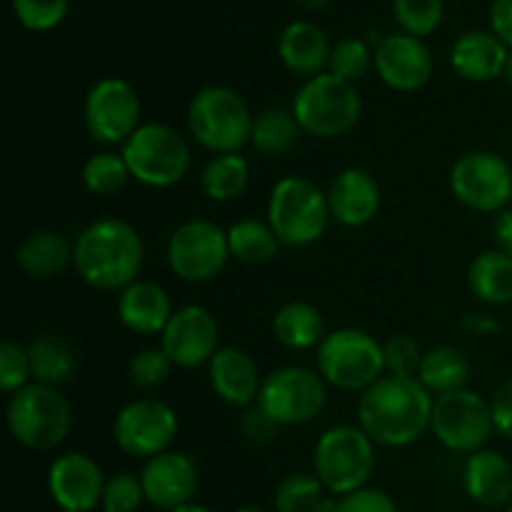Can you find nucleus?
Returning a JSON list of instances; mask_svg holds the SVG:
<instances>
[{
	"instance_id": "1",
	"label": "nucleus",
	"mask_w": 512,
	"mask_h": 512,
	"mask_svg": "<svg viewBox=\"0 0 512 512\" xmlns=\"http://www.w3.org/2000/svg\"><path fill=\"white\" fill-rule=\"evenodd\" d=\"M435 398L418 378L383 375L358 403V425L375 445L408 448L430 430Z\"/></svg>"
},
{
	"instance_id": "2",
	"label": "nucleus",
	"mask_w": 512,
	"mask_h": 512,
	"mask_svg": "<svg viewBox=\"0 0 512 512\" xmlns=\"http://www.w3.org/2000/svg\"><path fill=\"white\" fill-rule=\"evenodd\" d=\"M143 238L120 218H100L80 230L73 243V265L80 278L103 293H120L143 270Z\"/></svg>"
},
{
	"instance_id": "3",
	"label": "nucleus",
	"mask_w": 512,
	"mask_h": 512,
	"mask_svg": "<svg viewBox=\"0 0 512 512\" xmlns=\"http://www.w3.org/2000/svg\"><path fill=\"white\" fill-rule=\"evenodd\" d=\"M328 190L303 175L278 180L268 198V223L285 248L318 243L330 223Z\"/></svg>"
},
{
	"instance_id": "4",
	"label": "nucleus",
	"mask_w": 512,
	"mask_h": 512,
	"mask_svg": "<svg viewBox=\"0 0 512 512\" xmlns=\"http://www.w3.org/2000/svg\"><path fill=\"white\" fill-rule=\"evenodd\" d=\"M255 115L235 90L208 85L188 105V130L198 145L215 155L240 153L253 138Z\"/></svg>"
},
{
	"instance_id": "5",
	"label": "nucleus",
	"mask_w": 512,
	"mask_h": 512,
	"mask_svg": "<svg viewBox=\"0 0 512 512\" xmlns=\"http://www.w3.org/2000/svg\"><path fill=\"white\" fill-rule=\"evenodd\" d=\"M8 430L23 448L53 450L73 428V410L58 388L28 383L8 398Z\"/></svg>"
},
{
	"instance_id": "6",
	"label": "nucleus",
	"mask_w": 512,
	"mask_h": 512,
	"mask_svg": "<svg viewBox=\"0 0 512 512\" xmlns=\"http://www.w3.org/2000/svg\"><path fill=\"white\" fill-rule=\"evenodd\" d=\"M313 473L333 495L368 488L375 473V443L360 425H335L315 443Z\"/></svg>"
},
{
	"instance_id": "7",
	"label": "nucleus",
	"mask_w": 512,
	"mask_h": 512,
	"mask_svg": "<svg viewBox=\"0 0 512 512\" xmlns=\"http://www.w3.org/2000/svg\"><path fill=\"white\" fill-rule=\"evenodd\" d=\"M315 360L320 378L345 393H365L388 375L383 345L360 328H340L325 335Z\"/></svg>"
},
{
	"instance_id": "8",
	"label": "nucleus",
	"mask_w": 512,
	"mask_h": 512,
	"mask_svg": "<svg viewBox=\"0 0 512 512\" xmlns=\"http://www.w3.org/2000/svg\"><path fill=\"white\" fill-rule=\"evenodd\" d=\"M290 110L303 133L330 140L350 133L360 123L363 98L353 83H345L333 73H320L295 93Z\"/></svg>"
},
{
	"instance_id": "9",
	"label": "nucleus",
	"mask_w": 512,
	"mask_h": 512,
	"mask_svg": "<svg viewBox=\"0 0 512 512\" xmlns=\"http://www.w3.org/2000/svg\"><path fill=\"white\" fill-rule=\"evenodd\" d=\"M120 155L138 183L155 190L178 185L190 170V148L183 135L165 123H143L123 145Z\"/></svg>"
},
{
	"instance_id": "10",
	"label": "nucleus",
	"mask_w": 512,
	"mask_h": 512,
	"mask_svg": "<svg viewBox=\"0 0 512 512\" xmlns=\"http://www.w3.org/2000/svg\"><path fill=\"white\" fill-rule=\"evenodd\" d=\"M430 433L440 445L458 455H473L488 448L493 438L495 423L490 403L475 390H455V393L440 395L433 403V418H430Z\"/></svg>"
},
{
	"instance_id": "11",
	"label": "nucleus",
	"mask_w": 512,
	"mask_h": 512,
	"mask_svg": "<svg viewBox=\"0 0 512 512\" xmlns=\"http://www.w3.org/2000/svg\"><path fill=\"white\" fill-rule=\"evenodd\" d=\"M320 373L300 365H285L265 375L258 408L278 425H303L318 418L328 403V388Z\"/></svg>"
},
{
	"instance_id": "12",
	"label": "nucleus",
	"mask_w": 512,
	"mask_h": 512,
	"mask_svg": "<svg viewBox=\"0 0 512 512\" xmlns=\"http://www.w3.org/2000/svg\"><path fill=\"white\" fill-rule=\"evenodd\" d=\"M168 265L185 283H208L223 273L230 260L228 230L205 218L180 223L168 238Z\"/></svg>"
},
{
	"instance_id": "13",
	"label": "nucleus",
	"mask_w": 512,
	"mask_h": 512,
	"mask_svg": "<svg viewBox=\"0 0 512 512\" xmlns=\"http://www.w3.org/2000/svg\"><path fill=\"white\" fill-rule=\"evenodd\" d=\"M450 190L475 213H503L512 203V168L490 150H473L450 168Z\"/></svg>"
},
{
	"instance_id": "14",
	"label": "nucleus",
	"mask_w": 512,
	"mask_h": 512,
	"mask_svg": "<svg viewBox=\"0 0 512 512\" xmlns=\"http://www.w3.org/2000/svg\"><path fill=\"white\" fill-rule=\"evenodd\" d=\"M178 435V415L163 400L140 398L120 408L113 423V440L130 458H155L168 453Z\"/></svg>"
},
{
	"instance_id": "15",
	"label": "nucleus",
	"mask_w": 512,
	"mask_h": 512,
	"mask_svg": "<svg viewBox=\"0 0 512 512\" xmlns=\"http://www.w3.org/2000/svg\"><path fill=\"white\" fill-rule=\"evenodd\" d=\"M140 98L123 78H103L85 98V128L93 140L105 145H123L140 128Z\"/></svg>"
},
{
	"instance_id": "16",
	"label": "nucleus",
	"mask_w": 512,
	"mask_h": 512,
	"mask_svg": "<svg viewBox=\"0 0 512 512\" xmlns=\"http://www.w3.org/2000/svg\"><path fill=\"white\" fill-rule=\"evenodd\" d=\"M160 348L175 368L193 370L210 363L220 350V325L203 305H185L175 310L160 333Z\"/></svg>"
},
{
	"instance_id": "17",
	"label": "nucleus",
	"mask_w": 512,
	"mask_h": 512,
	"mask_svg": "<svg viewBox=\"0 0 512 512\" xmlns=\"http://www.w3.org/2000/svg\"><path fill=\"white\" fill-rule=\"evenodd\" d=\"M145 503L153 508L173 512L183 505L193 503L200 485L198 465L185 453H160L145 460L140 470Z\"/></svg>"
},
{
	"instance_id": "18",
	"label": "nucleus",
	"mask_w": 512,
	"mask_h": 512,
	"mask_svg": "<svg viewBox=\"0 0 512 512\" xmlns=\"http://www.w3.org/2000/svg\"><path fill=\"white\" fill-rule=\"evenodd\" d=\"M103 468L85 453H65L48 470V490L60 510L90 512L103 503Z\"/></svg>"
},
{
	"instance_id": "19",
	"label": "nucleus",
	"mask_w": 512,
	"mask_h": 512,
	"mask_svg": "<svg viewBox=\"0 0 512 512\" xmlns=\"http://www.w3.org/2000/svg\"><path fill=\"white\" fill-rule=\"evenodd\" d=\"M373 65L380 80L400 93L420 90L433 75V55L415 35L393 33L375 45Z\"/></svg>"
},
{
	"instance_id": "20",
	"label": "nucleus",
	"mask_w": 512,
	"mask_h": 512,
	"mask_svg": "<svg viewBox=\"0 0 512 512\" xmlns=\"http://www.w3.org/2000/svg\"><path fill=\"white\" fill-rule=\"evenodd\" d=\"M383 195L373 173L363 168H345L328 188L330 218L345 228H363L378 215Z\"/></svg>"
},
{
	"instance_id": "21",
	"label": "nucleus",
	"mask_w": 512,
	"mask_h": 512,
	"mask_svg": "<svg viewBox=\"0 0 512 512\" xmlns=\"http://www.w3.org/2000/svg\"><path fill=\"white\" fill-rule=\"evenodd\" d=\"M208 375L213 393L223 403L233 408H253L258 403L263 378L255 360L245 350L233 348V345L220 348L208 363Z\"/></svg>"
},
{
	"instance_id": "22",
	"label": "nucleus",
	"mask_w": 512,
	"mask_h": 512,
	"mask_svg": "<svg viewBox=\"0 0 512 512\" xmlns=\"http://www.w3.org/2000/svg\"><path fill=\"white\" fill-rule=\"evenodd\" d=\"M463 490L483 510H498L512 503V465L503 453L483 448L465 455Z\"/></svg>"
},
{
	"instance_id": "23",
	"label": "nucleus",
	"mask_w": 512,
	"mask_h": 512,
	"mask_svg": "<svg viewBox=\"0 0 512 512\" xmlns=\"http://www.w3.org/2000/svg\"><path fill=\"white\" fill-rule=\"evenodd\" d=\"M173 303L163 285L153 280H135L120 290L118 318L130 333L160 335L173 318Z\"/></svg>"
},
{
	"instance_id": "24",
	"label": "nucleus",
	"mask_w": 512,
	"mask_h": 512,
	"mask_svg": "<svg viewBox=\"0 0 512 512\" xmlns=\"http://www.w3.org/2000/svg\"><path fill=\"white\" fill-rule=\"evenodd\" d=\"M510 48L488 30H470L460 35L458 43L450 50V65L460 78L470 83H490L500 78L505 70Z\"/></svg>"
},
{
	"instance_id": "25",
	"label": "nucleus",
	"mask_w": 512,
	"mask_h": 512,
	"mask_svg": "<svg viewBox=\"0 0 512 512\" xmlns=\"http://www.w3.org/2000/svg\"><path fill=\"white\" fill-rule=\"evenodd\" d=\"M330 45L323 30L318 25L308 23V20H295L283 30L278 43L280 60L285 68L293 73L305 75V78H315L323 73L325 65L330 63Z\"/></svg>"
},
{
	"instance_id": "26",
	"label": "nucleus",
	"mask_w": 512,
	"mask_h": 512,
	"mask_svg": "<svg viewBox=\"0 0 512 512\" xmlns=\"http://www.w3.org/2000/svg\"><path fill=\"white\" fill-rule=\"evenodd\" d=\"M15 263L30 278H55L73 265V245L55 230H33L15 250Z\"/></svg>"
},
{
	"instance_id": "27",
	"label": "nucleus",
	"mask_w": 512,
	"mask_h": 512,
	"mask_svg": "<svg viewBox=\"0 0 512 512\" xmlns=\"http://www.w3.org/2000/svg\"><path fill=\"white\" fill-rule=\"evenodd\" d=\"M273 335L288 350H310L323 343L325 318L313 303L290 300L275 313Z\"/></svg>"
},
{
	"instance_id": "28",
	"label": "nucleus",
	"mask_w": 512,
	"mask_h": 512,
	"mask_svg": "<svg viewBox=\"0 0 512 512\" xmlns=\"http://www.w3.org/2000/svg\"><path fill=\"white\" fill-rule=\"evenodd\" d=\"M28 358L33 383L53 385V388L68 383L78 370L75 350L70 348L68 340L55 333L35 335L28 345Z\"/></svg>"
},
{
	"instance_id": "29",
	"label": "nucleus",
	"mask_w": 512,
	"mask_h": 512,
	"mask_svg": "<svg viewBox=\"0 0 512 512\" xmlns=\"http://www.w3.org/2000/svg\"><path fill=\"white\" fill-rule=\"evenodd\" d=\"M470 373H473V368H470L463 350L455 348V345H435L423 355L418 380L428 388L433 398H440V395L463 390L468 385Z\"/></svg>"
},
{
	"instance_id": "30",
	"label": "nucleus",
	"mask_w": 512,
	"mask_h": 512,
	"mask_svg": "<svg viewBox=\"0 0 512 512\" xmlns=\"http://www.w3.org/2000/svg\"><path fill=\"white\" fill-rule=\"evenodd\" d=\"M468 288L480 303H512V258L500 250H485L470 263Z\"/></svg>"
},
{
	"instance_id": "31",
	"label": "nucleus",
	"mask_w": 512,
	"mask_h": 512,
	"mask_svg": "<svg viewBox=\"0 0 512 512\" xmlns=\"http://www.w3.org/2000/svg\"><path fill=\"white\" fill-rule=\"evenodd\" d=\"M250 183V163L240 153L215 155L200 173V188L205 198L215 203H230L240 198Z\"/></svg>"
},
{
	"instance_id": "32",
	"label": "nucleus",
	"mask_w": 512,
	"mask_h": 512,
	"mask_svg": "<svg viewBox=\"0 0 512 512\" xmlns=\"http://www.w3.org/2000/svg\"><path fill=\"white\" fill-rule=\"evenodd\" d=\"M228 245L230 258L245 265H265L278 255L280 240L270 223H263L258 218H243L230 225Z\"/></svg>"
},
{
	"instance_id": "33",
	"label": "nucleus",
	"mask_w": 512,
	"mask_h": 512,
	"mask_svg": "<svg viewBox=\"0 0 512 512\" xmlns=\"http://www.w3.org/2000/svg\"><path fill=\"white\" fill-rule=\"evenodd\" d=\"M300 133H303V128L295 120L293 110L268 108L255 115L250 145L263 155H283L298 143Z\"/></svg>"
},
{
	"instance_id": "34",
	"label": "nucleus",
	"mask_w": 512,
	"mask_h": 512,
	"mask_svg": "<svg viewBox=\"0 0 512 512\" xmlns=\"http://www.w3.org/2000/svg\"><path fill=\"white\" fill-rule=\"evenodd\" d=\"M130 180H133V175H130L128 163L120 153H110V150L95 153L83 165V185L100 198L118 195Z\"/></svg>"
},
{
	"instance_id": "35",
	"label": "nucleus",
	"mask_w": 512,
	"mask_h": 512,
	"mask_svg": "<svg viewBox=\"0 0 512 512\" xmlns=\"http://www.w3.org/2000/svg\"><path fill=\"white\" fill-rule=\"evenodd\" d=\"M323 483L315 473H293L275 488V512H310L323 498Z\"/></svg>"
},
{
	"instance_id": "36",
	"label": "nucleus",
	"mask_w": 512,
	"mask_h": 512,
	"mask_svg": "<svg viewBox=\"0 0 512 512\" xmlns=\"http://www.w3.org/2000/svg\"><path fill=\"white\" fill-rule=\"evenodd\" d=\"M370 65H373V55H370L368 43L360 38H345L340 40L338 45H333V50H330L328 73L345 80V83L355 85L360 78H365Z\"/></svg>"
},
{
	"instance_id": "37",
	"label": "nucleus",
	"mask_w": 512,
	"mask_h": 512,
	"mask_svg": "<svg viewBox=\"0 0 512 512\" xmlns=\"http://www.w3.org/2000/svg\"><path fill=\"white\" fill-rule=\"evenodd\" d=\"M393 10L405 33L415 38L430 35L443 20V0H395Z\"/></svg>"
},
{
	"instance_id": "38",
	"label": "nucleus",
	"mask_w": 512,
	"mask_h": 512,
	"mask_svg": "<svg viewBox=\"0 0 512 512\" xmlns=\"http://www.w3.org/2000/svg\"><path fill=\"white\" fill-rule=\"evenodd\" d=\"M173 368L175 365L170 363V358L163 353V348H148L140 350L138 355H133L128 368V378L130 383H133V388L153 390L160 388L163 383H168Z\"/></svg>"
},
{
	"instance_id": "39",
	"label": "nucleus",
	"mask_w": 512,
	"mask_h": 512,
	"mask_svg": "<svg viewBox=\"0 0 512 512\" xmlns=\"http://www.w3.org/2000/svg\"><path fill=\"white\" fill-rule=\"evenodd\" d=\"M385 370L388 375H400V378H418L420 363H423V350L418 340L408 333L390 335L383 343Z\"/></svg>"
},
{
	"instance_id": "40",
	"label": "nucleus",
	"mask_w": 512,
	"mask_h": 512,
	"mask_svg": "<svg viewBox=\"0 0 512 512\" xmlns=\"http://www.w3.org/2000/svg\"><path fill=\"white\" fill-rule=\"evenodd\" d=\"M143 503L145 493L143 483H140V475L118 473L113 478H108V483H105L100 508H103V512H138Z\"/></svg>"
},
{
	"instance_id": "41",
	"label": "nucleus",
	"mask_w": 512,
	"mask_h": 512,
	"mask_svg": "<svg viewBox=\"0 0 512 512\" xmlns=\"http://www.w3.org/2000/svg\"><path fill=\"white\" fill-rule=\"evenodd\" d=\"M30 378H33V373H30L28 348H23L15 340H5L0 345V390L13 395L20 388H25Z\"/></svg>"
},
{
	"instance_id": "42",
	"label": "nucleus",
	"mask_w": 512,
	"mask_h": 512,
	"mask_svg": "<svg viewBox=\"0 0 512 512\" xmlns=\"http://www.w3.org/2000/svg\"><path fill=\"white\" fill-rule=\"evenodd\" d=\"M13 10L28 30H50L63 20L68 0H13Z\"/></svg>"
},
{
	"instance_id": "43",
	"label": "nucleus",
	"mask_w": 512,
	"mask_h": 512,
	"mask_svg": "<svg viewBox=\"0 0 512 512\" xmlns=\"http://www.w3.org/2000/svg\"><path fill=\"white\" fill-rule=\"evenodd\" d=\"M340 512H400V508L383 490L360 488L340 498Z\"/></svg>"
},
{
	"instance_id": "44",
	"label": "nucleus",
	"mask_w": 512,
	"mask_h": 512,
	"mask_svg": "<svg viewBox=\"0 0 512 512\" xmlns=\"http://www.w3.org/2000/svg\"><path fill=\"white\" fill-rule=\"evenodd\" d=\"M490 410H493L495 433L512 443V378L505 380V383L495 390L493 400H490Z\"/></svg>"
},
{
	"instance_id": "45",
	"label": "nucleus",
	"mask_w": 512,
	"mask_h": 512,
	"mask_svg": "<svg viewBox=\"0 0 512 512\" xmlns=\"http://www.w3.org/2000/svg\"><path fill=\"white\" fill-rule=\"evenodd\" d=\"M278 428L280 425L275 423L273 418H268L258 405L248 408V413H245L243 420H240V430H243L245 438H248L250 443H270Z\"/></svg>"
},
{
	"instance_id": "46",
	"label": "nucleus",
	"mask_w": 512,
	"mask_h": 512,
	"mask_svg": "<svg viewBox=\"0 0 512 512\" xmlns=\"http://www.w3.org/2000/svg\"><path fill=\"white\" fill-rule=\"evenodd\" d=\"M460 328H463L465 333L475 335V338H493V335H498L500 330H503V325H500V320L495 318V315L478 313V310H475V313L465 315Z\"/></svg>"
},
{
	"instance_id": "47",
	"label": "nucleus",
	"mask_w": 512,
	"mask_h": 512,
	"mask_svg": "<svg viewBox=\"0 0 512 512\" xmlns=\"http://www.w3.org/2000/svg\"><path fill=\"white\" fill-rule=\"evenodd\" d=\"M490 25L493 33L512 48V0H495L490 8Z\"/></svg>"
},
{
	"instance_id": "48",
	"label": "nucleus",
	"mask_w": 512,
	"mask_h": 512,
	"mask_svg": "<svg viewBox=\"0 0 512 512\" xmlns=\"http://www.w3.org/2000/svg\"><path fill=\"white\" fill-rule=\"evenodd\" d=\"M493 240L495 250H500V253L510 255L512 258V208L503 210V213H498V218H495Z\"/></svg>"
},
{
	"instance_id": "49",
	"label": "nucleus",
	"mask_w": 512,
	"mask_h": 512,
	"mask_svg": "<svg viewBox=\"0 0 512 512\" xmlns=\"http://www.w3.org/2000/svg\"><path fill=\"white\" fill-rule=\"evenodd\" d=\"M310 512H340V498H320Z\"/></svg>"
},
{
	"instance_id": "50",
	"label": "nucleus",
	"mask_w": 512,
	"mask_h": 512,
	"mask_svg": "<svg viewBox=\"0 0 512 512\" xmlns=\"http://www.w3.org/2000/svg\"><path fill=\"white\" fill-rule=\"evenodd\" d=\"M173 512H213V510L205 508V505H198V503H188V505H183V508H178Z\"/></svg>"
},
{
	"instance_id": "51",
	"label": "nucleus",
	"mask_w": 512,
	"mask_h": 512,
	"mask_svg": "<svg viewBox=\"0 0 512 512\" xmlns=\"http://www.w3.org/2000/svg\"><path fill=\"white\" fill-rule=\"evenodd\" d=\"M503 78H505V83L510 85L512 88V48H510V53H508V60H505V70H503Z\"/></svg>"
},
{
	"instance_id": "52",
	"label": "nucleus",
	"mask_w": 512,
	"mask_h": 512,
	"mask_svg": "<svg viewBox=\"0 0 512 512\" xmlns=\"http://www.w3.org/2000/svg\"><path fill=\"white\" fill-rule=\"evenodd\" d=\"M305 5H308V8H323L325 3H328V0H303Z\"/></svg>"
},
{
	"instance_id": "53",
	"label": "nucleus",
	"mask_w": 512,
	"mask_h": 512,
	"mask_svg": "<svg viewBox=\"0 0 512 512\" xmlns=\"http://www.w3.org/2000/svg\"><path fill=\"white\" fill-rule=\"evenodd\" d=\"M235 512H270V510H263V508H240V510H235Z\"/></svg>"
},
{
	"instance_id": "54",
	"label": "nucleus",
	"mask_w": 512,
	"mask_h": 512,
	"mask_svg": "<svg viewBox=\"0 0 512 512\" xmlns=\"http://www.w3.org/2000/svg\"><path fill=\"white\" fill-rule=\"evenodd\" d=\"M505 512H512V503L508 505V508H505Z\"/></svg>"
},
{
	"instance_id": "55",
	"label": "nucleus",
	"mask_w": 512,
	"mask_h": 512,
	"mask_svg": "<svg viewBox=\"0 0 512 512\" xmlns=\"http://www.w3.org/2000/svg\"><path fill=\"white\" fill-rule=\"evenodd\" d=\"M478 512H495V510H478Z\"/></svg>"
},
{
	"instance_id": "56",
	"label": "nucleus",
	"mask_w": 512,
	"mask_h": 512,
	"mask_svg": "<svg viewBox=\"0 0 512 512\" xmlns=\"http://www.w3.org/2000/svg\"><path fill=\"white\" fill-rule=\"evenodd\" d=\"M60 512H73V510H60Z\"/></svg>"
}]
</instances>
